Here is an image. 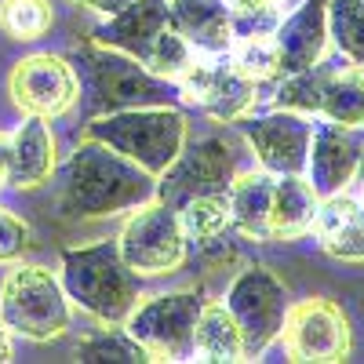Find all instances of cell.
<instances>
[{"label": "cell", "mask_w": 364, "mask_h": 364, "mask_svg": "<svg viewBox=\"0 0 364 364\" xmlns=\"http://www.w3.org/2000/svg\"><path fill=\"white\" fill-rule=\"evenodd\" d=\"M0 29L15 41H37L51 29L48 0H0Z\"/></svg>", "instance_id": "cell-28"}, {"label": "cell", "mask_w": 364, "mask_h": 364, "mask_svg": "<svg viewBox=\"0 0 364 364\" xmlns=\"http://www.w3.org/2000/svg\"><path fill=\"white\" fill-rule=\"evenodd\" d=\"M63 291L102 324H124L139 302V273L124 262L117 240L63 252Z\"/></svg>", "instance_id": "cell-3"}, {"label": "cell", "mask_w": 364, "mask_h": 364, "mask_svg": "<svg viewBox=\"0 0 364 364\" xmlns=\"http://www.w3.org/2000/svg\"><path fill=\"white\" fill-rule=\"evenodd\" d=\"M277 4H281V0H226L230 15H255V11H269Z\"/></svg>", "instance_id": "cell-30"}, {"label": "cell", "mask_w": 364, "mask_h": 364, "mask_svg": "<svg viewBox=\"0 0 364 364\" xmlns=\"http://www.w3.org/2000/svg\"><path fill=\"white\" fill-rule=\"evenodd\" d=\"M11 99L33 117H58L80 99L77 73L58 55H29L11 73Z\"/></svg>", "instance_id": "cell-15"}, {"label": "cell", "mask_w": 364, "mask_h": 364, "mask_svg": "<svg viewBox=\"0 0 364 364\" xmlns=\"http://www.w3.org/2000/svg\"><path fill=\"white\" fill-rule=\"evenodd\" d=\"M226 310L240 328L245 357H259L273 339H281L284 314H288V291L277 281V273L266 266H248L226 291Z\"/></svg>", "instance_id": "cell-10"}, {"label": "cell", "mask_w": 364, "mask_h": 364, "mask_svg": "<svg viewBox=\"0 0 364 364\" xmlns=\"http://www.w3.org/2000/svg\"><path fill=\"white\" fill-rule=\"evenodd\" d=\"M230 63L255 84L281 77V55H277V41H273V33L237 37L233 48H230Z\"/></svg>", "instance_id": "cell-27"}, {"label": "cell", "mask_w": 364, "mask_h": 364, "mask_svg": "<svg viewBox=\"0 0 364 364\" xmlns=\"http://www.w3.org/2000/svg\"><path fill=\"white\" fill-rule=\"evenodd\" d=\"M84 139H99L124 154L149 175H161L178 149L186 146V117L175 106H142V109H120L106 117H91Z\"/></svg>", "instance_id": "cell-5"}, {"label": "cell", "mask_w": 364, "mask_h": 364, "mask_svg": "<svg viewBox=\"0 0 364 364\" xmlns=\"http://www.w3.org/2000/svg\"><path fill=\"white\" fill-rule=\"evenodd\" d=\"M157 197V175H149L124 154L99 139H84L63 168L58 211L66 219H102L135 211Z\"/></svg>", "instance_id": "cell-1"}, {"label": "cell", "mask_w": 364, "mask_h": 364, "mask_svg": "<svg viewBox=\"0 0 364 364\" xmlns=\"http://www.w3.org/2000/svg\"><path fill=\"white\" fill-rule=\"evenodd\" d=\"M360 149H364V128L336 124V120H321V124H314L306 171L302 175H306V182L314 186V193L321 200L331 197V193H343L353 182Z\"/></svg>", "instance_id": "cell-16"}, {"label": "cell", "mask_w": 364, "mask_h": 364, "mask_svg": "<svg viewBox=\"0 0 364 364\" xmlns=\"http://www.w3.org/2000/svg\"><path fill=\"white\" fill-rule=\"evenodd\" d=\"M4 360H11V339H8L4 321H0V364H4Z\"/></svg>", "instance_id": "cell-33"}, {"label": "cell", "mask_w": 364, "mask_h": 364, "mask_svg": "<svg viewBox=\"0 0 364 364\" xmlns=\"http://www.w3.org/2000/svg\"><path fill=\"white\" fill-rule=\"evenodd\" d=\"M77 357L84 364H146L154 360L149 350L132 336L124 328H109V331H99V336H87L80 346H77Z\"/></svg>", "instance_id": "cell-26"}, {"label": "cell", "mask_w": 364, "mask_h": 364, "mask_svg": "<svg viewBox=\"0 0 364 364\" xmlns=\"http://www.w3.org/2000/svg\"><path fill=\"white\" fill-rule=\"evenodd\" d=\"M29 248V226L0 208V262H15Z\"/></svg>", "instance_id": "cell-29"}, {"label": "cell", "mask_w": 364, "mask_h": 364, "mask_svg": "<svg viewBox=\"0 0 364 364\" xmlns=\"http://www.w3.org/2000/svg\"><path fill=\"white\" fill-rule=\"evenodd\" d=\"M321 197L306 175H277L273 178V208H269V240H295L314 230Z\"/></svg>", "instance_id": "cell-22"}, {"label": "cell", "mask_w": 364, "mask_h": 364, "mask_svg": "<svg viewBox=\"0 0 364 364\" xmlns=\"http://www.w3.org/2000/svg\"><path fill=\"white\" fill-rule=\"evenodd\" d=\"M281 339L288 360L336 364L350 353V321L331 299H302L288 306Z\"/></svg>", "instance_id": "cell-13"}, {"label": "cell", "mask_w": 364, "mask_h": 364, "mask_svg": "<svg viewBox=\"0 0 364 364\" xmlns=\"http://www.w3.org/2000/svg\"><path fill=\"white\" fill-rule=\"evenodd\" d=\"M0 321L33 343L58 339L70 328V295L44 266H15L0 284Z\"/></svg>", "instance_id": "cell-7"}, {"label": "cell", "mask_w": 364, "mask_h": 364, "mask_svg": "<svg viewBox=\"0 0 364 364\" xmlns=\"http://www.w3.org/2000/svg\"><path fill=\"white\" fill-rule=\"evenodd\" d=\"M70 66L80 84V113L84 120L106 117L120 109H142V106H175L182 91L171 77L149 73L139 58L106 48V44H77L70 55Z\"/></svg>", "instance_id": "cell-2"}, {"label": "cell", "mask_w": 364, "mask_h": 364, "mask_svg": "<svg viewBox=\"0 0 364 364\" xmlns=\"http://www.w3.org/2000/svg\"><path fill=\"white\" fill-rule=\"evenodd\" d=\"M357 182H360V186H364V149H360V161H357V175H353Z\"/></svg>", "instance_id": "cell-34"}, {"label": "cell", "mask_w": 364, "mask_h": 364, "mask_svg": "<svg viewBox=\"0 0 364 364\" xmlns=\"http://www.w3.org/2000/svg\"><path fill=\"white\" fill-rule=\"evenodd\" d=\"M273 178L266 168L262 171H245L233 175L226 190V208H230V226L240 230L252 240H269V208H273Z\"/></svg>", "instance_id": "cell-21"}, {"label": "cell", "mask_w": 364, "mask_h": 364, "mask_svg": "<svg viewBox=\"0 0 364 364\" xmlns=\"http://www.w3.org/2000/svg\"><path fill=\"white\" fill-rule=\"evenodd\" d=\"M73 4L91 8V11H99V15H117L120 8H128L132 0H73Z\"/></svg>", "instance_id": "cell-31"}, {"label": "cell", "mask_w": 364, "mask_h": 364, "mask_svg": "<svg viewBox=\"0 0 364 364\" xmlns=\"http://www.w3.org/2000/svg\"><path fill=\"white\" fill-rule=\"evenodd\" d=\"M328 41L353 66H364V0H328Z\"/></svg>", "instance_id": "cell-25"}, {"label": "cell", "mask_w": 364, "mask_h": 364, "mask_svg": "<svg viewBox=\"0 0 364 364\" xmlns=\"http://www.w3.org/2000/svg\"><path fill=\"white\" fill-rule=\"evenodd\" d=\"M168 15L193 55H230L233 26L226 0H168Z\"/></svg>", "instance_id": "cell-18"}, {"label": "cell", "mask_w": 364, "mask_h": 364, "mask_svg": "<svg viewBox=\"0 0 364 364\" xmlns=\"http://www.w3.org/2000/svg\"><path fill=\"white\" fill-rule=\"evenodd\" d=\"M186 233H182L178 211L164 200H149L135 208V215L124 223L117 237V248L124 262L139 273V277H157V273H171L186 262Z\"/></svg>", "instance_id": "cell-9"}, {"label": "cell", "mask_w": 364, "mask_h": 364, "mask_svg": "<svg viewBox=\"0 0 364 364\" xmlns=\"http://www.w3.org/2000/svg\"><path fill=\"white\" fill-rule=\"evenodd\" d=\"M178 223H182V233L193 245L208 248V245H219V240L233 230L230 226V208H226V197L219 193H208V197H193L178 208Z\"/></svg>", "instance_id": "cell-24"}, {"label": "cell", "mask_w": 364, "mask_h": 364, "mask_svg": "<svg viewBox=\"0 0 364 364\" xmlns=\"http://www.w3.org/2000/svg\"><path fill=\"white\" fill-rule=\"evenodd\" d=\"M317 245L339 262H364V204L350 193H331L314 215Z\"/></svg>", "instance_id": "cell-19"}, {"label": "cell", "mask_w": 364, "mask_h": 364, "mask_svg": "<svg viewBox=\"0 0 364 364\" xmlns=\"http://www.w3.org/2000/svg\"><path fill=\"white\" fill-rule=\"evenodd\" d=\"M233 175H237L233 149L223 139H200L193 146H182L178 157L157 175V200L178 211L193 197H208V193L226 197Z\"/></svg>", "instance_id": "cell-11"}, {"label": "cell", "mask_w": 364, "mask_h": 364, "mask_svg": "<svg viewBox=\"0 0 364 364\" xmlns=\"http://www.w3.org/2000/svg\"><path fill=\"white\" fill-rule=\"evenodd\" d=\"M8 142H11V154H8L4 182H11L18 190H33L55 171V139L48 132V117L26 113V120Z\"/></svg>", "instance_id": "cell-20"}, {"label": "cell", "mask_w": 364, "mask_h": 364, "mask_svg": "<svg viewBox=\"0 0 364 364\" xmlns=\"http://www.w3.org/2000/svg\"><path fill=\"white\" fill-rule=\"evenodd\" d=\"M240 132H245L259 164L269 175H302L306 171L310 135H314V124L306 120V113L273 106V113H262V117H240Z\"/></svg>", "instance_id": "cell-14"}, {"label": "cell", "mask_w": 364, "mask_h": 364, "mask_svg": "<svg viewBox=\"0 0 364 364\" xmlns=\"http://www.w3.org/2000/svg\"><path fill=\"white\" fill-rule=\"evenodd\" d=\"M273 106L295 113H321L324 120L364 128V73L346 58H317L314 66L288 73L273 91Z\"/></svg>", "instance_id": "cell-6"}, {"label": "cell", "mask_w": 364, "mask_h": 364, "mask_svg": "<svg viewBox=\"0 0 364 364\" xmlns=\"http://www.w3.org/2000/svg\"><path fill=\"white\" fill-rule=\"evenodd\" d=\"M273 41H277L284 77L314 66L317 58H324V48H328V0H302L288 18L277 22Z\"/></svg>", "instance_id": "cell-17"}, {"label": "cell", "mask_w": 364, "mask_h": 364, "mask_svg": "<svg viewBox=\"0 0 364 364\" xmlns=\"http://www.w3.org/2000/svg\"><path fill=\"white\" fill-rule=\"evenodd\" d=\"M175 84L190 106L211 113L215 120H240L259 99V84L240 73L230 63V55H193L190 66L175 77Z\"/></svg>", "instance_id": "cell-12"}, {"label": "cell", "mask_w": 364, "mask_h": 364, "mask_svg": "<svg viewBox=\"0 0 364 364\" xmlns=\"http://www.w3.org/2000/svg\"><path fill=\"white\" fill-rule=\"evenodd\" d=\"M91 41L117 48L157 73V77H178L190 66L193 48L175 33L171 15H168V0H132L128 8H120L109 15V22L91 29Z\"/></svg>", "instance_id": "cell-4"}, {"label": "cell", "mask_w": 364, "mask_h": 364, "mask_svg": "<svg viewBox=\"0 0 364 364\" xmlns=\"http://www.w3.org/2000/svg\"><path fill=\"white\" fill-rule=\"evenodd\" d=\"M8 154H11V142L0 135V186H4V175H8Z\"/></svg>", "instance_id": "cell-32"}, {"label": "cell", "mask_w": 364, "mask_h": 364, "mask_svg": "<svg viewBox=\"0 0 364 364\" xmlns=\"http://www.w3.org/2000/svg\"><path fill=\"white\" fill-rule=\"evenodd\" d=\"M204 310L200 291H171L135 302L124 328L149 350L154 360H197L193 357V328Z\"/></svg>", "instance_id": "cell-8"}, {"label": "cell", "mask_w": 364, "mask_h": 364, "mask_svg": "<svg viewBox=\"0 0 364 364\" xmlns=\"http://www.w3.org/2000/svg\"><path fill=\"white\" fill-rule=\"evenodd\" d=\"M193 357L200 360H245L240 328L226 302H204V310L193 328Z\"/></svg>", "instance_id": "cell-23"}]
</instances>
